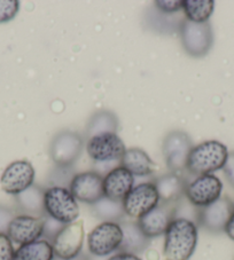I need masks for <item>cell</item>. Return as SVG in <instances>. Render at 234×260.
<instances>
[{
	"instance_id": "6da1fadb",
	"label": "cell",
	"mask_w": 234,
	"mask_h": 260,
	"mask_svg": "<svg viewBox=\"0 0 234 260\" xmlns=\"http://www.w3.org/2000/svg\"><path fill=\"white\" fill-rule=\"evenodd\" d=\"M199 240V227L192 219L175 217L164 233L165 260H190Z\"/></svg>"
},
{
	"instance_id": "7a4b0ae2",
	"label": "cell",
	"mask_w": 234,
	"mask_h": 260,
	"mask_svg": "<svg viewBox=\"0 0 234 260\" xmlns=\"http://www.w3.org/2000/svg\"><path fill=\"white\" fill-rule=\"evenodd\" d=\"M227 147L217 140L201 142L192 148L186 163V171L193 176L214 174L222 170L228 157Z\"/></svg>"
},
{
	"instance_id": "3957f363",
	"label": "cell",
	"mask_w": 234,
	"mask_h": 260,
	"mask_svg": "<svg viewBox=\"0 0 234 260\" xmlns=\"http://www.w3.org/2000/svg\"><path fill=\"white\" fill-rule=\"evenodd\" d=\"M45 214L64 225L78 220V201L66 186H51L44 192Z\"/></svg>"
},
{
	"instance_id": "277c9868",
	"label": "cell",
	"mask_w": 234,
	"mask_h": 260,
	"mask_svg": "<svg viewBox=\"0 0 234 260\" xmlns=\"http://www.w3.org/2000/svg\"><path fill=\"white\" fill-rule=\"evenodd\" d=\"M122 241L121 222L102 221L87 235V250L94 257H107L120 251Z\"/></svg>"
},
{
	"instance_id": "5b68a950",
	"label": "cell",
	"mask_w": 234,
	"mask_h": 260,
	"mask_svg": "<svg viewBox=\"0 0 234 260\" xmlns=\"http://www.w3.org/2000/svg\"><path fill=\"white\" fill-rule=\"evenodd\" d=\"M223 182L215 174L197 176L187 181L184 197L196 209H203L222 197Z\"/></svg>"
},
{
	"instance_id": "8992f818",
	"label": "cell",
	"mask_w": 234,
	"mask_h": 260,
	"mask_svg": "<svg viewBox=\"0 0 234 260\" xmlns=\"http://www.w3.org/2000/svg\"><path fill=\"white\" fill-rule=\"evenodd\" d=\"M160 196L154 182H142L134 187L122 201L125 216L136 221L160 204Z\"/></svg>"
},
{
	"instance_id": "52a82bcc",
	"label": "cell",
	"mask_w": 234,
	"mask_h": 260,
	"mask_svg": "<svg viewBox=\"0 0 234 260\" xmlns=\"http://www.w3.org/2000/svg\"><path fill=\"white\" fill-rule=\"evenodd\" d=\"M127 148L117 133H101L87 139L86 152L96 163H114L122 159Z\"/></svg>"
},
{
	"instance_id": "ba28073f",
	"label": "cell",
	"mask_w": 234,
	"mask_h": 260,
	"mask_svg": "<svg viewBox=\"0 0 234 260\" xmlns=\"http://www.w3.org/2000/svg\"><path fill=\"white\" fill-rule=\"evenodd\" d=\"M181 39L187 54L194 57L204 56L213 46V29L209 22L194 23L185 19L181 24Z\"/></svg>"
},
{
	"instance_id": "9c48e42d",
	"label": "cell",
	"mask_w": 234,
	"mask_h": 260,
	"mask_svg": "<svg viewBox=\"0 0 234 260\" xmlns=\"http://www.w3.org/2000/svg\"><path fill=\"white\" fill-rule=\"evenodd\" d=\"M85 230L83 220H77L65 227L52 241L55 258L60 260H75L83 250Z\"/></svg>"
},
{
	"instance_id": "30bf717a",
	"label": "cell",
	"mask_w": 234,
	"mask_h": 260,
	"mask_svg": "<svg viewBox=\"0 0 234 260\" xmlns=\"http://www.w3.org/2000/svg\"><path fill=\"white\" fill-rule=\"evenodd\" d=\"M192 148V140L186 132L172 131L166 134L162 145V151L166 167L171 172L181 174L185 171Z\"/></svg>"
},
{
	"instance_id": "8fae6325",
	"label": "cell",
	"mask_w": 234,
	"mask_h": 260,
	"mask_svg": "<svg viewBox=\"0 0 234 260\" xmlns=\"http://www.w3.org/2000/svg\"><path fill=\"white\" fill-rule=\"evenodd\" d=\"M83 138L73 131L58 132L49 146V155L56 167L70 168L82 154Z\"/></svg>"
},
{
	"instance_id": "7c38bea8",
	"label": "cell",
	"mask_w": 234,
	"mask_h": 260,
	"mask_svg": "<svg viewBox=\"0 0 234 260\" xmlns=\"http://www.w3.org/2000/svg\"><path fill=\"white\" fill-rule=\"evenodd\" d=\"M35 177V169L29 160H15L4 170L0 186L6 194L17 196L34 185Z\"/></svg>"
},
{
	"instance_id": "4fadbf2b",
	"label": "cell",
	"mask_w": 234,
	"mask_h": 260,
	"mask_svg": "<svg viewBox=\"0 0 234 260\" xmlns=\"http://www.w3.org/2000/svg\"><path fill=\"white\" fill-rule=\"evenodd\" d=\"M69 190L80 203L93 205L103 194V177L97 171H84L75 174L69 182Z\"/></svg>"
},
{
	"instance_id": "5bb4252c",
	"label": "cell",
	"mask_w": 234,
	"mask_h": 260,
	"mask_svg": "<svg viewBox=\"0 0 234 260\" xmlns=\"http://www.w3.org/2000/svg\"><path fill=\"white\" fill-rule=\"evenodd\" d=\"M234 212V202L227 196H222L213 204L197 210V226L211 233H222L228 219Z\"/></svg>"
},
{
	"instance_id": "9a60e30c",
	"label": "cell",
	"mask_w": 234,
	"mask_h": 260,
	"mask_svg": "<svg viewBox=\"0 0 234 260\" xmlns=\"http://www.w3.org/2000/svg\"><path fill=\"white\" fill-rule=\"evenodd\" d=\"M44 232V217L31 216V214H16L8 225L6 235L13 244H28L40 240Z\"/></svg>"
},
{
	"instance_id": "2e32d148",
	"label": "cell",
	"mask_w": 234,
	"mask_h": 260,
	"mask_svg": "<svg viewBox=\"0 0 234 260\" xmlns=\"http://www.w3.org/2000/svg\"><path fill=\"white\" fill-rule=\"evenodd\" d=\"M178 203L160 202V204L155 209H153L151 212H148L142 218L137 220L139 227L141 228L142 233L148 239L151 240L154 239V237L164 235L171 221L175 218Z\"/></svg>"
},
{
	"instance_id": "e0dca14e",
	"label": "cell",
	"mask_w": 234,
	"mask_h": 260,
	"mask_svg": "<svg viewBox=\"0 0 234 260\" xmlns=\"http://www.w3.org/2000/svg\"><path fill=\"white\" fill-rule=\"evenodd\" d=\"M134 182L133 174L119 165L103 177V194L107 199L122 202L134 187Z\"/></svg>"
},
{
	"instance_id": "ac0fdd59",
	"label": "cell",
	"mask_w": 234,
	"mask_h": 260,
	"mask_svg": "<svg viewBox=\"0 0 234 260\" xmlns=\"http://www.w3.org/2000/svg\"><path fill=\"white\" fill-rule=\"evenodd\" d=\"M161 202L178 203L183 200L187 181L179 173L170 172L154 181Z\"/></svg>"
},
{
	"instance_id": "d6986e66",
	"label": "cell",
	"mask_w": 234,
	"mask_h": 260,
	"mask_svg": "<svg viewBox=\"0 0 234 260\" xmlns=\"http://www.w3.org/2000/svg\"><path fill=\"white\" fill-rule=\"evenodd\" d=\"M120 163L134 177L152 176L156 171V164L140 148H129Z\"/></svg>"
},
{
	"instance_id": "ffe728a7",
	"label": "cell",
	"mask_w": 234,
	"mask_h": 260,
	"mask_svg": "<svg viewBox=\"0 0 234 260\" xmlns=\"http://www.w3.org/2000/svg\"><path fill=\"white\" fill-rule=\"evenodd\" d=\"M123 231V241L120 251L130 253H140L150 244V239L143 234L137 221H124L121 223Z\"/></svg>"
},
{
	"instance_id": "44dd1931",
	"label": "cell",
	"mask_w": 234,
	"mask_h": 260,
	"mask_svg": "<svg viewBox=\"0 0 234 260\" xmlns=\"http://www.w3.org/2000/svg\"><path fill=\"white\" fill-rule=\"evenodd\" d=\"M52 242L42 237L40 240L28 244L20 245L15 250L14 260H54Z\"/></svg>"
},
{
	"instance_id": "7402d4cb",
	"label": "cell",
	"mask_w": 234,
	"mask_h": 260,
	"mask_svg": "<svg viewBox=\"0 0 234 260\" xmlns=\"http://www.w3.org/2000/svg\"><path fill=\"white\" fill-rule=\"evenodd\" d=\"M44 192L45 190L42 187L34 185L29 187L28 189L22 191L16 197V203L19 208L25 214H31V216L44 217Z\"/></svg>"
},
{
	"instance_id": "603a6c76",
	"label": "cell",
	"mask_w": 234,
	"mask_h": 260,
	"mask_svg": "<svg viewBox=\"0 0 234 260\" xmlns=\"http://www.w3.org/2000/svg\"><path fill=\"white\" fill-rule=\"evenodd\" d=\"M119 129V118L111 111L101 110L94 114L86 127L89 138L101 133H117Z\"/></svg>"
},
{
	"instance_id": "cb8c5ba5",
	"label": "cell",
	"mask_w": 234,
	"mask_h": 260,
	"mask_svg": "<svg viewBox=\"0 0 234 260\" xmlns=\"http://www.w3.org/2000/svg\"><path fill=\"white\" fill-rule=\"evenodd\" d=\"M215 10L213 0H183V11L186 19L194 23H206Z\"/></svg>"
},
{
	"instance_id": "d4e9b609",
	"label": "cell",
	"mask_w": 234,
	"mask_h": 260,
	"mask_svg": "<svg viewBox=\"0 0 234 260\" xmlns=\"http://www.w3.org/2000/svg\"><path fill=\"white\" fill-rule=\"evenodd\" d=\"M91 211L94 217L102 221L120 222L125 216L122 202L112 201L105 196L91 205Z\"/></svg>"
},
{
	"instance_id": "484cf974",
	"label": "cell",
	"mask_w": 234,
	"mask_h": 260,
	"mask_svg": "<svg viewBox=\"0 0 234 260\" xmlns=\"http://www.w3.org/2000/svg\"><path fill=\"white\" fill-rule=\"evenodd\" d=\"M19 11L20 2L17 0H0V24L12 21Z\"/></svg>"
},
{
	"instance_id": "4316f807",
	"label": "cell",
	"mask_w": 234,
	"mask_h": 260,
	"mask_svg": "<svg viewBox=\"0 0 234 260\" xmlns=\"http://www.w3.org/2000/svg\"><path fill=\"white\" fill-rule=\"evenodd\" d=\"M64 227H65L64 223H61L60 221H57V220H55V219H53L45 214L43 237L44 239H46V240L52 242L54 237L58 234V232H60Z\"/></svg>"
},
{
	"instance_id": "83f0119b",
	"label": "cell",
	"mask_w": 234,
	"mask_h": 260,
	"mask_svg": "<svg viewBox=\"0 0 234 260\" xmlns=\"http://www.w3.org/2000/svg\"><path fill=\"white\" fill-rule=\"evenodd\" d=\"M154 5L163 14H173L183 10V0H156Z\"/></svg>"
},
{
	"instance_id": "f1b7e54d",
	"label": "cell",
	"mask_w": 234,
	"mask_h": 260,
	"mask_svg": "<svg viewBox=\"0 0 234 260\" xmlns=\"http://www.w3.org/2000/svg\"><path fill=\"white\" fill-rule=\"evenodd\" d=\"M15 249L6 234L0 233V260H14Z\"/></svg>"
},
{
	"instance_id": "f546056e",
	"label": "cell",
	"mask_w": 234,
	"mask_h": 260,
	"mask_svg": "<svg viewBox=\"0 0 234 260\" xmlns=\"http://www.w3.org/2000/svg\"><path fill=\"white\" fill-rule=\"evenodd\" d=\"M14 217L15 214L13 213L11 209L6 208V206L0 205V233L6 234L8 225H10V222Z\"/></svg>"
},
{
	"instance_id": "4dcf8cb0",
	"label": "cell",
	"mask_w": 234,
	"mask_h": 260,
	"mask_svg": "<svg viewBox=\"0 0 234 260\" xmlns=\"http://www.w3.org/2000/svg\"><path fill=\"white\" fill-rule=\"evenodd\" d=\"M223 171L225 173V177L231 183L232 187H234V151L229 152L226 163H225Z\"/></svg>"
},
{
	"instance_id": "1f68e13d",
	"label": "cell",
	"mask_w": 234,
	"mask_h": 260,
	"mask_svg": "<svg viewBox=\"0 0 234 260\" xmlns=\"http://www.w3.org/2000/svg\"><path fill=\"white\" fill-rule=\"evenodd\" d=\"M108 260H142L138 254L124 252V251H117L116 253L110 255Z\"/></svg>"
},
{
	"instance_id": "d6a6232c",
	"label": "cell",
	"mask_w": 234,
	"mask_h": 260,
	"mask_svg": "<svg viewBox=\"0 0 234 260\" xmlns=\"http://www.w3.org/2000/svg\"><path fill=\"white\" fill-rule=\"evenodd\" d=\"M224 232H225V234L229 237V239L234 241V212L231 216V218L228 219L226 226H225Z\"/></svg>"
}]
</instances>
